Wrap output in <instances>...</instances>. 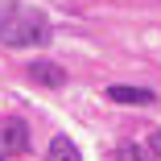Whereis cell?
Here are the masks:
<instances>
[{"mask_svg":"<svg viewBox=\"0 0 161 161\" xmlns=\"http://www.w3.org/2000/svg\"><path fill=\"white\" fill-rule=\"evenodd\" d=\"M54 37L50 17L33 4H21V0H0V46L13 50H37Z\"/></svg>","mask_w":161,"mask_h":161,"instance_id":"6da1fadb","label":"cell"},{"mask_svg":"<svg viewBox=\"0 0 161 161\" xmlns=\"http://www.w3.org/2000/svg\"><path fill=\"white\" fill-rule=\"evenodd\" d=\"M29 149V124L25 120H0V157H17Z\"/></svg>","mask_w":161,"mask_h":161,"instance_id":"7a4b0ae2","label":"cell"},{"mask_svg":"<svg viewBox=\"0 0 161 161\" xmlns=\"http://www.w3.org/2000/svg\"><path fill=\"white\" fill-rule=\"evenodd\" d=\"M29 79H33V83H42V87H50V91L66 87V70H62L58 62H46V58L29 62Z\"/></svg>","mask_w":161,"mask_h":161,"instance_id":"3957f363","label":"cell"},{"mask_svg":"<svg viewBox=\"0 0 161 161\" xmlns=\"http://www.w3.org/2000/svg\"><path fill=\"white\" fill-rule=\"evenodd\" d=\"M108 99H112V103H153L157 91H149V87H128V83H112V87H108Z\"/></svg>","mask_w":161,"mask_h":161,"instance_id":"277c9868","label":"cell"},{"mask_svg":"<svg viewBox=\"0 0 161 161\" xmlns=\"http://www.w3.org/2000/svg\"><path fill=\"white\" fill-rule=\"evenodd\" d=\"M46 161H83V157H79V145H75L70 136H54V141H50Z\"/></svg>","mask_w":161,"mask_h":161,"instance_id":"5b68a950","label":"cell"},{"mask_svg":"<svg viewBox=\"0 0 161 161\" xmlns=\"http://www.w3.org/2000/svg\"><path fill=\"white\" fill-rule=\"evenodd\" d=\"M116 157H120V161H145V149H141V145H120Z\"/></svg>","mask_w":161,"mask_h":161,"instance_id":"8992f818","label":"cell"},{"mask_svg":"<svg viewBox=\"0 0 161 161\" xmlns=\"http://www.w3.org/2000/svg\"><path fill=\"white\" fill-rule=\"evenodd\" d=\"M149 149H153V153H157V161H161V132H153V136H149Z\"/></svg>","mask_w":161,"mask_h":161,"instance_id":"52a82bcc","label":"cell"}]
</instances>
